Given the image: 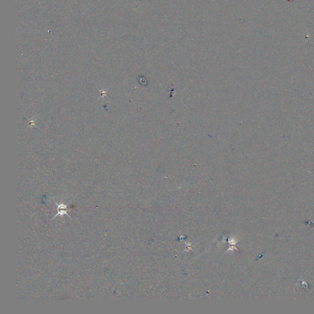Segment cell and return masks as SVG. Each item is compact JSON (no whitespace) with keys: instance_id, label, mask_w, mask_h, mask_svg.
I'll return each instance as SVG.
<instances>
[{"instance_id":"obj_1","label":"cell","mask_w":314,"mask_h":314,"mask_svg":"<svg viewBox=\"0 0 314 314\" xmlns=\"http://www.w3.org/2000/svg\"><path fill=\"white\" fill-rule=\"evenodd\" d=\"M55 205L57 206L58 207V209H57V212L58 213L56 214V215L54 217V218H56L57 217H58V215L59 216H61V217H63V215H66L68 217H70L69 213H68V210L67 209L68 208V205H63V204H61V205H58V203H57L56 202H55Z\"/></svg>"}]
</instances>
